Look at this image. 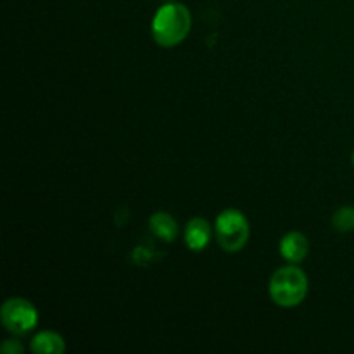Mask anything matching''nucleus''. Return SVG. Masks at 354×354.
<instances>
[{"instance_id":"1","label":"nucleus","mask_w":354,"mask_h":354,"mask_svg":"<svg viewBox=\"0 0 354 354\" xmlns=\"http://www.w3.org/2000/svg\"><path fill=\"white\" fill-rule=\"evenodd\" d=\"M192 28V16L183 3L166 2L152 19V37L161 47H175Z\"/></svg>"},{"instance_id":"2","label":"nucleus","mask_w":354,"mask_h":354,"mask_svg":"<svg viewBox=\"0 0 354 354\" xmlns=\"http://www.w3.org/2000/svg\"><path fill=\"white\" fill-rule=\"evenodd\" d=\"M308 294V277L297 266H283L270 280V296L279 306L292 308L304 301Z\"/></svg>"},{"instance_id":"3","label":"nucleus","mask_w":354,"mask_h":354,"mask_svg":"<svg viewBox=\"0 0 354 354\" xmlns=\"http://www.w3.org/2000/svg\"><path fill=\"white\" fill-rule=\"evenodd\" d=\"M249 221L239 209H225L216 220V237L227 252L241 251L249 241Z\"/></svg>"},{"instance_id":"4","label":"nucleus","mask_w":354,"mask_h":354,"mask_svg":"<svg viewBox=\"0 0 354 354\" xmlns=\"http://www.w3.org/2000/svg\"><path fill=\"white\" fill-rule=\"evenodd\" d=\"M2 325L16 335H24L37 327L38 315L33 304L23 297H10L0 310Z\"/></svg>"},{"instance_id":"5","label":"nucleus","mask_w":354,"mask_h":354,"mask_svg":"<svg viewBox=\"0 0 354 354\" xmlns=\"http://www.w3.org/2000/svg\"><path fill=\"white\" fill-rule=\"evenodd\" d=\"M308 251H310L308 239L303 234H299V232H290L280 242V252L290 263L304 261L308 256Z\"/></svg>"},{"instance_id":"6","label":"nucleus","mask_w":354,"mask_h":354,"mask_svg":"<svg viewBox=\"0 0 354 354\" xmlns=\"http://www.w3.org/2000/svg\"><path fill=\"white\" fill-rule=\"evenodd\" d=\"M211 239V227L203 218H194L187 223L185 242L192 251H201L207 245Z\"/></svg>"},{"instance_id":"7","label":"nucleus","mask_w":354,"mask_h":354,"mask_svg":"<svg viewBox=\"0 0 354 354\" xmlns=\"http://www.w3.org/2000/svg\"><path fill=\"white\" fill-rule=\"evenodd\" d=\"M64 349V339L55 332H40L31 341V351L38 354H62Z\"/></svg>"},{"instance_id":"8","label":"nucleus","mask_w":354,"mask_h":354,"mask_svg":"<svg viewBox=\"0 0 354 354\" xmlns=\"http://www.w3.org/2000/svg\"><path fill=\"white\" fill-rule=\"evenodd\" d=\"M151 228L159 239L166 242H173L176 239V234H178V227H176L175 220L168 213L152 214Z\"/></svg>"},{"instance_id":"9","label":"nucleus","mask_w":354,"mask_h":354,"mask_svg":"<svg viewBox=\"0 0 354 354\" xmlns=\"http://www.w3.org/2000/svg\"><path fill=\"white\" fill-rule=\"evenodd\" d=\"M332 223L339 232L354 230V207H341L332 218Z\"/></svg>"},{"instance_id":"10","label":"nucleus","mask_w":354,"mask_h":354,"mask_svg":"<svg viewBox=\"0 0 354 354\" xmlns=\"http://www.w3.org/2000/svg\"><path fill=\"white\" fill-rule=\"evenodd\" d=\"M0 351L6 354H21L23 353V346L17 341H6L2 344V348H0Z\"/></svg>"},{"instance_id":"11","label":"nucleus","mask_w":354,"mask_h":354,"mask_svg":"<svg viewBox=\"0 0 354 354\" xmlns=\"http://www.w3.org/2000/svg\"><path fill=\"white\" fill-rule=\"evenodd\" d=\"M353 166H354V152H353Z\"/></svg>"},{"instance_id":"12","label":"nucleus","mask_w":354,"mask_h":354,"mask_svg":"<svg viewBox=\"0 0 354 354\" xmlns=\"http://www.w3.org/2000/svg\"><path fill=\"white\" fill-rule=\"evenodd\" d=\"M166 2H168V0H166Z\"/></svg>"}]
</instances>
